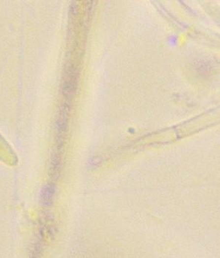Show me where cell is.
<instances>
[{
	"instance_id": "cell-2",
	"label": "cell",
	"mask_w": 220,
	"mask_h": 258,
	"mask_svg": "<svg viewBox=\"0 0 220 258\" xmlns=\"http://www.w3.org/2000/svg\"><path fill=\"white\" fill-rule=\"evenodd\" d=\"M77 87V73L73 67L68 68L63 83V93L69 98L74 94Z\"/></svg>"
},
{
	"instance_id": "cell-1",
	"label": "cell",
	"mask_w": 220,
	"mask_h": 258,
	"mask_svg": "<svg viewBox=\"0 0 220 258\" xmlns=\"http://www.w3.org/2000/svg\"><path fill=\"white\" fill-rule=\"evenodd\" d=\"M68 110L67 105L62 107L61 111H59V115L56 122V135H57L58 143L61 145L63 142V136L66 133V127H67L68 122Z\"/></svg>"
},
{
	"instance_id": "cell-3",
	"label": "cell",
	"mask_w": 220,
	"mask_h": 258,
	"mask_svg": "<svg viewBox=\"0 0 220 258\" xmlns=\"http://www.w3.org/2000/svg\"><path fill=\"white\" fill-rule=\"evenodd\" d=\"M56 193V188L52 184H47L41 188L40 193V200L44 207H50L53 203V199Z\"/></svg>"
}]
</instances>
